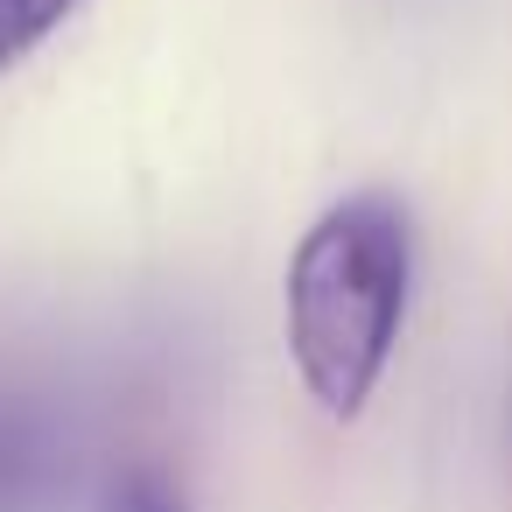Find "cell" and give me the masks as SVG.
Wrapping results in <instances>:
<instances>
[{
	"label": "cell",
	"instance_id": "1",
	"mask_svg": "<svg viewBox=\"0 0 512 512\" xmlns=\"http://www.w3.org/2000/svg\"><path fill=\"white\" fill-rule=\"evenodd\" d=\"M414 281L407 211L379 190L330 204L288 260V351L330 414H358L393 358Z\"/></svg>",
	"mask_w": 512,
	"mask_h": 512
},
{
	"label": "cell",
	"instance_id": "2",
	"mask_svg": "<svg viewBox=\"0 0 512 512\" xmlns=\"http://www.w3.org/2000/svg\"><path fill=\"white\" fill-rule=\"evenodd\" d=\"M71 8L78 0H0V78H8L36 43H50Z\"/></svg>",
	"mask_w": 512,
	"mask_h": 512
},
{
	"label": "cell",
	"instance_id": "3",
	"mask_svg": "<svg viewBox=\"0 0 512 512\" xmlns=\"http://www.w3.org/2000/svg\"><path fill=\"white\" fill-rule=\"evenodd\" d=\"M99 512H183V498H176V484L162 470H127V477L106 484Z\"/></svg>",
	"mask_w": 512,
	"mask_h": 512
}]
</instances>
